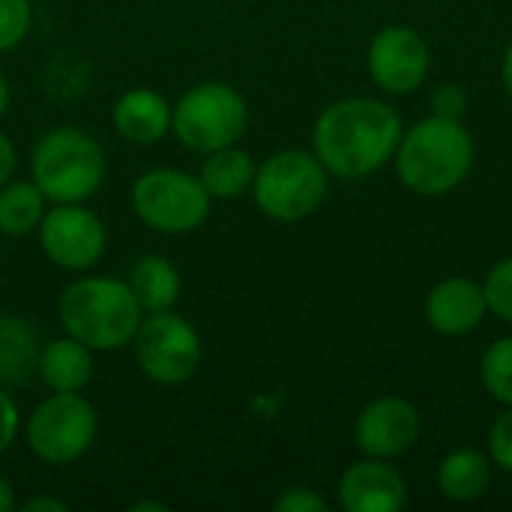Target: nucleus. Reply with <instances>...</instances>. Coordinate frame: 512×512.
<instances>
[{
    "label": "nucleus",
    "instance_id": "f257e3e1",
    "mask_svg": "<svg viewBox=\"0 0 512 512\" xmlns=\"http://www.w3.org/2000/svg\"><path fill=\"white\" fill-rule=\"evenodd\" d=\"M402 141L399 114L369 96H354L333 102L321 111L312 144L315 156L327 168V174L342 180H363L378 171Z\"/></svg>",
    "mask_w": 512,
    "mask_h": 512
},
{
    "label": "nucleus",
    "instance_id": "f03ea898",
    "mask_svg": "<svg viewBox=\"0 0 512 512\" xmlns=\"http://www.w3.org/2000/svg\"><path fill=\"white\" fill-rule=\"evenodd\" d=\"M60 324L66 336L84 342L90 351H117L132 345L144 318L132 288L111 276H81L66 285L60 297Z\"/></svg>",
    "mask_w": 512,
    "mask_h": 512
},
{
    "label": "nucleus",
    "instance_id": "7ed1b4c3",
    "mask_svg": "<svg viewBox=\"0 0 512 512\" xmlns=\"http://www.w3.org/2000/svg\"><path fill=\"white\" fill-rule=\"evenodd\" d=\"M474 165V138L462 120L426 117L408 129L396 147L402 183L417 195H444L456 189Z\"/></svg>",
    "mask_w": 512,
    "mask_h": 512
},
{
    "label": "nucleus",
    "instance_id": "20e7f679",
    "mask_svg": "<svg viewBox=\"0 0 512 512\" xmlns=\"http://www.w3.org/2000/svg\"><path fill=\"white\" fill-rule=\"evenodd\" d=\"M105 168L102 144L78 126L48 129L30 153V177L51 204L90 201L102 189Z\"/></svg>",
    "mask_w": 512,
    "mask_h": 512
},
{
    "label": "nucleus",
    "instance_id": "39448f33",
    "mask_svg": "<svg viewBox=\"0 0 512 512\" xmlns=\"http://www.w3.org/2000/svg\"><path fill=\"white\" fill-rule=\"evenodd\" d=\"M249 126L246 99L222 81H201L171 105V132L192 153H213L243 138Z\"/></svg>",
    "mask_w": 512,
    "mask_h": 512
},
{
    "label": "nucleus",
    "instance_id": "423d86ee",
    "mask_svg": "<svg viewBox=\"0 0 512 512\" xmlns=\"http://www.w3.org/2000/svg\"><path fill=\"white\" fill-rule=\"evenodd\" d=\"M255 204L276 222H300L312 216L327 198V168L315 153L279 150L255 171Z\"/></svg>",
    "mask_w": 512,
    "mask_h": 512
},
{
    "label": "nucleus",
    "instance_id": "0eeeda50",
    "mask_svg": "<svg viewBox=\"0 0 512 512\" xmlns=\"http://www.w3.org/2000/svg\"><path fill=\"white\" fill-rule=\"evenodd\" d=\"M135 216L159 234H192L198 231L213 207L210 192L201 177L180 168H150L144 171L129 192Z\"/></svg>",
    "mask_w": 512,
    "mask_h": 512
},
{
    "label": "nucleus",
    "instance_id": "6e6552de",
    "mask_svg": "<svg viewBox=\"0 0 512 512\" xmlns=\"http://www.w3.org/2000/svg\"><path fill=\"white\" fill-rule=\"evenodd\" d=\"M99 435L96 408L81 393H51L42 399L24 426L30 453L45 465L78 462Z\"/></svg>",
    "mask_w": 512,
    "mask_h": 512
},
{
    "label": "nucleus",
    "instance_id": "1a4fd4ad",
    "mask_svg": "<svg viewBox=\"0 0 512 512\" xmlns=\"http://www.w3.org/2000/svg\"><path fill=\"white\" fill-rule=\"evenodd\" d=\"M132 351L141 375L162 387L186 384L204 354L198 330L174 309L144 315L132 336Z\"/></svg>",
    "mask_w": 512,
    "mask_h": 512
},
{
    "label": "nucleus",
    "instance_id": "9d476101",
    "mask_svg": "<svg viewBox=\"0 0 512 512\" xmlns=\"http://www.w3.org/2000/svg\"><path fill=\"white\" fill-rule=\"evenodd\" d=\"M36 234L45 258L69 273L96 267L108 249L105 222L84 204H51Z\"/></svg>",
    "mask_w": 512,
    "mask_h": 512
},
{
    "label": "nucleus",
    "instance_id": "9b49d317",
    "mask_svg": "<svg viewBox=\"0 0 512 512\" xmlns=\"http://www.w3.org/2000/svg\"><path fill=\"white\" fill-rule=\"evenodd\" d=\"M369 72L387 93H411L429 72V45L414 27H384L369 45Z\"/></svg>",
    "mask_w": 512,
    "mask_h": 512
},
{
    "label": "nucleus",
    "instance_id": "f8f14e48",
    "mask_svg": "<svg viewBox=\"0 0 512 512\" xmlns=\"http://www.w3.org/2000/svg\"><path fill=\"white\" fill-rule=\"evenodd\" d=\"M420 429V411L408 399L384 396L363 408L354 426V441L372 459H396L417 444Z\"/></svg>",
    "mask_w": 512,
    "mask_h": 512
},
{
    "label": "nucleus",
    "instance_id": "ddd939ff",
    "mask_svg": "<svg viewBox=\"0 0 512 512\" xmlns=\"http://www.w3.org/2000/svg\"><path fill=\"white\" fill-rule=\"evenodd\" d=\"M339 504L348 512H399L408 504V486L387 459H363L339 480Z\"/></svg>",
    "mask_w": 512,
    "mask_h": 512
},
{
    "label": "nucleus",
    "instance_id": "4468645a",
    "mask_svg": "<svg viewBox=\"0 0 512 512\" xmlns=\"http://www.w3.org/2000/svg\"><path fill=\"white\" fill-rule=\"evenodd\" d=\"M486 309L489 303L483 285L462 276L438 282L426 297V318L444 336H465L477 330L486 318Z\"/></svg>",
    "mask_w": 512,
    "mask_h": 512
},
{
    "label": "nucleus",
    "instance_id": "2eb2a0df",
    "mask_svg": "<svg viewBox=\"0 0 512 512\" xmlns=\"http://www.w3.org/2000/svg\"><path fill=\"white\" fill-rule=\"evenodd\" d=\"M114 132L129 144H156L171 132V105L162 93L135 87L126 90L111 108Z\"/></svg>",
    "mask_w": 512,
    "mask_h": 512
},
{
    "label": "nucleus",
    "instance_id": "dca6fc26",
    "mask_svg": "<svg viewBox=\"0 0 512 512\" xmlns=\"http://www.w3.org/2000/svg\"><path fill=\"white\" fill-rule=\"evenodd\" d=\"M36 375L51 393H81L93 381V351L72 339H54L39 351Z\"/></svg>",
    "mask_w": 512,
    "mask_h": 512
},
{
    "label": "nucleus",
    "instance_id": "f3484780",
    "mask_svg": "<svg viewBox=\"0 0 512 512\" xmlns=\"http://www.w3.org/2000/svg\"><path fill=\"white\" fill-rule=\"evenodd\" d=\"M126 285L132 288L138 306L144 309V315L153 312H168L180 303L183 294V276L180 270L162 258V255H144L132 264Z\"/></svg>",
    "mask_w": 512,
    "mask_h": 512
},
{
    "label": "nucleus",
    "instance_id": "a211bd4d",
    "mask_svg": "<svg viewBox=\"0 0 512 512\" xmlns=\"http://www.w3.org/2000/svg\"><path fill=\"white\" fill-rule=\"evenodd\" d=\"M39 339L24 318L0 315V387H21L39 369Z\"/></svg>",
    "mask_w": 512,
    "mask_h": 512
},
{
    "label": "nucleus",
    "instance_id": "6ab92c4d",
    "mask_svg": "<svg viewBox=\"0 0 512 512\" xmlns=\"http://www.w3.org/2000/svg\"><path fill=\"white\" fill-rule=\"evenodd\" d=\"M255 171H258V165L252 162V156L246 150H240L237 144H231V147L207 153L198 177L213 201H234L252 189Z\"/></svg>",
    "mask_w": 512,
    "mask_h": 512
},
{
    "label": "nucleus",
    "instance_id": "aec40b11",
    "mask_svg": "<svg viewBox=\"0 0 512 512\" xmlns=\"http://www.w3.org/2000/svg\"><path fill=\"white\" fill-rule=\"evenodd\" d=\"M492 483V462L477 450H456L438 465V486L450 501H477Z\"/></svg>",
    "mask_w": 512,
    "mask_h": 512
},
{
    "label": "nucleus",
    "instance_id": "412c9836",
    "mask_svg": "<svg viewBox=\"0 0 512 512\" xmlns=\"http://www.w3.org/2000/svg\"><path fill=\"white\" fill-rule=\"evenodd\" d=\"M48 198L33 180H9L0 186V234L27 237L39 228Z\"/></svg>",
    "mask_w": 512,
    "mask_h": 512
},
{
    "label": "nucleus",
    "instance_id": "4be33fe9",
    "mask_svg": "<svg viewBox=\"0 0 512 512\" xmlns=\"http://www.w3.org/2000/svg\"><path fill=\"white\" fill-rule=\"evenodd\" d=\"M480 375H483V384L492 393V399H498L501 405L512 408V336L498 339L483 354Z\"/></svg>",
    "mask_w": 512,
    "mask_h": 512
},
{
    "label": "nucleus",
    "instance_id": "5701e85b",
    "mask_svg": "<svg viewBox=\"0 0 512 512\" xmlns=\"http://www.w3.org/2000/svg\"><path fill=\"white\" fill-rule=\"evenodd\" d=\"M30 0H0V54L18 48L30 33Z\"/></svg>",
    "mask_w": 512,
    "mask_h": 512
},
{
    "label": "nucleus",
    "instance_id": "b1692460",
    "mask_svg": "<svg viewBox=\"0 0 512 512\" xmlns=\"http://www.w3.org/2000/svg\"><path fill=\"white\" fill-rule=\"evenodd\" d=\"M483 294H486V303L489 309L504 318L507 324H512V258L495 264L483 282Z\"/></svg>",
    "mask_w": 512,
    "mask_h": 512
},
{
    "label": "nucleus",
    "instance_id": "393cba45",
    "mask_svg": "<svg viewBox=\"0 0 512 512\" xmlns=\"http://www.w3.org/2000/svg\"><path fill=\"white\" fill-rule=\"evenodd\" d=\"M489 453H492V462L501 471H510L512 474V408L504 411L492 423V429H489Z\"/></svg>",
    "mask_w": 512,
    "mask_h": 512
},
{
    "label": "nucleus",
    "instance_id": "a878e982",
    "mask_svg": "<svg viewBox=\"0 0 512 512\" xmlns=\"http://www.w3.org/2000/svg\"><path fill=\"white\" fill-rule=\"evenodd\" d=\"M276 512H327V501L315 492V489H306V486H291L285 489L276 504Z\"/></svg>",
    "mask_w": 512,
    "mask_h": 512
},
{
    "label": "nucleus",
    "instance_id": "bb28decb",
    "mask_svg": "<svg viewBox=\"0 0 512 512\" xmlns=\"http://www.w3.org/2000/svg\"><path fill=\"white\" fill-rule=\"evenodd\" d=\"M432 108L438 117L462 120V114L468 111V96L459 84H441L432 96Z\"/></svg>",
    "mask_w": 512,
    "mask_h": 512
},
{
    "label": "nucleus",
    "instance_id": "cd10ccee",
    "mask_svg": "<svg viewBox=\"0 0 512 512\" xmlns=\"http://www.w3.org/2000/svg\"><path fill=\"white\" fill-rule=\"evenodd\" d=\"M18 429H21L18 405H15V399L6 393V387H0V456L15 444Z\"/></svg>",
    "mask_w": 512,
    "mask_h": 512
},
{
    "label": "nucleus",
    "instance_id": "c85d7f7f",
    "mask_svg": "<svg viewBox=\"0 0 512 512\" xmlns=\"http://www.w3.org/2000/svg\"><path fill=\"white\" fill-rule=\"evenodd\" d=\"M15 168H18V150H15V144L9 141V135L0 132V186L12 180Z\"/></svg>",
    "mask_w": 512,
    "mask_h": 512
},
{
    "label": "nucleus",
    "instance_id": "c756f323",
    "mask_svg": "<svg viewBox=\"0 0 512 512\" xmlns=\"http://www.w3.org/2000/svg\"><path fill=\"white\" fill-rule=\"evenodd\" d=\"M24 510L27 512H39V510L66 512V504H63V501H57V498H30V501H24Z\"/></svg>",
    "mask_w": 512,
    "mask_h": 512
},
{
    "label": "nucleus",
    "instance_id": "7c9ffc66",
    "mask_svg": "<svg viewBox=\"0 0 512 512\" xmlns=\"http://www.w3.org/2000/svg\"><path fill=\"white\" fill-rule=\"evenodd\" d=\"M15 510V492L9 486L6 477H0V512H12Z\"/></svg>",
    "mask_w": 512,
    "mask_h": 512
},
{
    "label": "nucleus",
    "instance_id": "2f4dec72",
    "mask_svg": "<svg viewBox=\"0 0 512 512\" xmlns=\"http://www.w3.org/2000/svg\"><path fill=\"white\" fill-rule=\"evenodd\" d=\"M6 111H9V81H6V75L0 72V120L6 117Z\"/></svg>",
    "mask_w": 512,
    "mask_h": 512
},
{
    "label": "nucleus",
    "instance_id": "473e14b6",
    "mask_svg": "<svg viewBox=\"0 0 512 512\" xmlns=\"http://www.w3.org/2000/svg\"><path fill=\"white\" fill-rule=\"evenodd\" d=\"M504 84H507V93L512 96V42L507 54H504Z\"/></svg>",
    "mask_w": 512,
    "mask_h": 512
},
{
    "label": "nucleus",
    "instance_id": "72a5a7b5",
    "mask_svg": "<svg viewBox=\"0 0 512 512\" xmlns=\"http://www.w3.org/2000/svg\"><path fill=\"white\" fill-rule=\"evenodd\" d=\"M144 510H153V512H168L165 504H153V501H141V504H132L129 512H144Z\"/></svg>",
    "mask_w": 512,
    "mask_h": 512
}]
</instances>
